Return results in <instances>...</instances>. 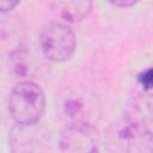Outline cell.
<instances>
[{
  "label": "cell",
  "instance_id": "8fae6325",
  "mask_svg": "<svg viewBox=\"0 0 153 153\" xmlns=\"http://www.w3.org/2000/svg\"><path fill=\"white\" fill-rule=\"evenodd\" d=\"M109 4L112 5V6H115V7L129 8V7H133L136 4H139V1L137 0H110Z\"/></svg>",
  "mask_w": 153,
  "mask_h": 153
},
{
  "label": "cell",
  "instance_id": "3957f363",
  "mask_svg": "<svg viewBox=\"0 0 153 153\" xmlns=\"http://www.w3.org/2000/svg\"><path fill=\"white\" fill-rule=\"evenodd\" d=\"M57 111L67 124L94 126L100 116V106L96 96L80 86L65 90L57 102Z\"/></svg>",
  "mask_w": 153,
  "mask_h": 153
},
{
  "label": "cell",
  "instance_id": "277c9868",
  "mask_svg": "<svg viewBox=\"0 0 153 153\" xmlns=\"http://www.w3.org/2000/svg\"><path fill=\"white\" fill-rule=\"evenodd\" d=\"M39 48L43 56L51 62L68 61L75 53V35L66 23L51 22L39 33Z\"/></svg>",
  "mask_w": 153,
  "mask_h": 153
},
{
  "label": "cell",
  "instance_id": "6da1fadb",
  "mask_svg": "<svg viewBox=\"0 0 153 153\" xmlns=\"http://www.w3.org/2000/svg\"><path fill=\"white\" fill-rule=\"evenodd\" d=\"M45 93L32 80H22L8 93L7 109L16 124L38 123L45 111Z\"/></svg>",
  "mask_w": 153,
  "mask_h": 153
},
{
  "label": "cell",
  "instance_id": "5b68a950",
  "mask_svg": "<svg viewBox=\"0 0 153 153\" xmlns=\"http://www.w3.org/2000/svg\"><path fill=\"white\" fill-rule=\"evenodd\" d=\"M11 153H53L50 133L38 123L14 124L8 131Z\"/></svg>",
  "mask_w": 153,
  "mask_h": 153
},
{
  "label": "cell",
  "instance_id": "ba28073f",
  "mask_svg": "<svg viewBox=\"0 0 153 153\" xmlns=\"http://www.w3.org/2000/svg\"><path fill=\"white\" fill-rule=\"evenodd\" d=\"M92 1L88 0L54 1L49 4L53 12L67 23H76L87 18L92 11Z\"/></svg>",
  "mask_w": 153,
  "mask_h": 153
},
{
  "label": "cell",
  "instance_id": "9c48e42d",
  "mask_svg": "<svg viewBox=\"0 0 153 153\" xmlns=\"http://www.w3.org/2000/svg\"><path fill=\"white\" fill-rule=\"evenodd\" d=\"M137 80H139V84H140V86L142 87L143 91H151V87H152V69L148 68L147 71L142 72L139 75Z\"/></svg>",
  "mask_w": 153,
  "mask_h": 153
},
{
  "label": "cell",
  "instance_id": "8992f818",
  "mask_svg": "<svg viewBox=\"0 0 153 153\" xmlns=\"http://www.w3.org/2000/svg\"><path fill=\"white\" fill-rule=\"evenodd\" d=\"M61 153H99V137L94 126L67 124L60 135Z\"/></svg>",
  "mask_w": 153,
  "mask_h": 153
},
{
  "label": "cell",
  "instance_id": "7a4b0ae2",
  "mask_svg": "<svg viewBox=\"0 0 153 153\" xmlns=\"http://www.w3.org/2000/svg\"><path fill=\"white\" fill-rule=\"evenodd\" d=\"M152 129L126 117L114 121L105 133L108 153H152Z\"/></svg>",
  "mask_w": 153,
  "mask_h": 153
},
{
  "label": "cell",
  "instance_id": "52a82bcc",
  "mask_svg": "<svg viewBox=\"0 0 153 153\" xmlns=\"http://www.w3.org/2000/svg\"><path fill=\"white\" fill-rule=\"evenodd\" d=\"M126 118L139 123L146 128L152 129V98L151 91H143L135 93L130 98L126 108Z\"/></svg>",
  "mask_w": 153,
  "mask_h": 153
},
{
  "label": "cell",
  "instance_id": "30bf717a",
  "mask_svg": "<svg viewBox=\"0 0 153 153\" xmlns=\"http://www.w3.org/2000/svg\"><path fill=\"white\" fill-rule=\"evenodd\" d=\"M20 2L18 0H0V13H6L17 7Z\"/></svg>",
  "mask_w": 153,
  "mask_h": 153
}]
</instances>
